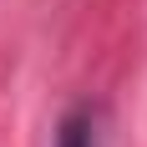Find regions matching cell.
<instances>
[{"label":"cell","mask_w":147,"mask_h":147,"mask_svg":"<svg viewBox=\"0 0 147 147\" xmlns=\"http://www.w3.org/2000/svg\"><path fill=\"white\" fill-rule=\"evenodd\" d=\"M56 147H107V122H102V107H71L56 127Z\"/></svg>","instance_id":"cell-1"}]
</instances>
